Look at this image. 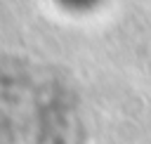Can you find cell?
Listing matches in <instances>:
<instances>
[{"label":"cell","instance_id":"cell-1","mask_svg":"<svg viewBox=\"0 0 151 144\" xmlns=\"http://www.w3.org/2000/svg\"><path fill=\"white\" fill-rule=\"evenodd\" d=\"M78 97L59 71L12 59L0 64V144H73Z\"/></svg>","mask_w":151,"mask_h":144}]
</instances>
